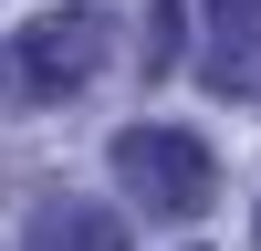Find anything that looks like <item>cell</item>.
Listing matches in <instances>:
<instances>
[{
    "label": "cell",
    "instance_id": "4",
    "mask_svg": "<svg viewBox=\"0 0 261 251\" xmlns=\"http://www.w3.org/2000/svg\"><path fill=\"white\" fill-rule=\"evenodd\" d=\"M209 32L220 42H261V0H209Z\"/></svg>",
    "mask_w": 261,
    "mask_h": 251
},
{
    "label": "cell",
    "instance_id": "5",
    "mask_svg": "<svg viewBox=\"0 0 261 251\" xmlns=\"http://www.w3.org/2000/svg\"><path fill=\"white\" fill-rule=\"evenodd\" d=\"M146 63H157V73L178 63V0H157V53H146Z\"/></svg>",
    "mask_w": 261,
    "mask_h": 251
},
{
    "label": "cell",
    "instance_id": "1",
    "mask_svg": "<svg viewBox=\"0 0 261 251\" xmlns=\"http://www.w3.org/2000/svg\"><path fill=\"white\" fill-rule=\"evenodd\" d=\"M105 53H115V21L84 11V0H63V11L21 21V32L0 42V94L11 105H63V94H84V84L105 73Z\"/></svg>",
    "mask_w": 261,
    "mask_h": 251
},
{
    "label": "cell",
    "instance_id": "2",
    "mask_svg": "<svg viewBox=\"0 0 261 251\" xmlns=\"http://www.w3.org/2000/svg\"><path fill=\"white\" fill-rule=\"evenodd\" d=\"M115 188L146 220H199L209 209V146L188 126H125L115 136Z\"/></svg>",
    "mask_w": 261,
    "mask_h": 251
},
{
    "label": "cell",
    "instance_id": "6",
    "mask_svg": "<svg viewBox=\"0 0 261 251\" xmlns=\"http://www.w3.org/2000/svg\"><path fill=\"white\" fill-rule=\"evenodd\" d=\"M251 230H261V220H251Z\"/></svg>",
    "mask_w": 261,
    "mask_h": 251
},
{
    "label": "cell",
    "instance_id": "3",
    "mask_svg": "<svg viewBox=\"0 0 261 251\" xmlns=\"http://www.w3.org/2000/svg\"><path fill=\"white\" fill-rule=\"evenodd\" d=\"M21 251H125V220L94 199H42L32 230H21Z\"/></svg>",
    "mask_w": 261,
    "mask_h": 251
}]
</instances>
